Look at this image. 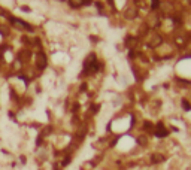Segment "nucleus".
Listing matches in <instances>:
<instances>
[{
    "label": "nucleus",
    "instance_id": "nucleus-5",
    "mask_svg": "<svg viewBox=\"0 0 191 170\" xmlns=\"http://www.w3.org/2000/svg\"><path fill=\"white\" fill-rule=\"evenodd\" d=\"M154 133H155V136H158V137H166L167 134H169V131H167V130L163 127V124H158V127H157V130H155Z\"/></svg>",
    "mask_w": 191,
    "mask_h": 170
},
{
    "label": "nucleus",
    "instance_id": "nucleus-1",
    "mask_svg": "<svg viewBox=\"0 0 191 170\" xmlns=\"http://www.w3.org/2000/svg\"><path fill=\"white\" fill-rule=\"evenodd\" d=\"M100 69V64L97 63V58H95V54H90L84 63V73L85 75H93L95 72H99Z\"/></svg>",
    "mask_w": 191,
    "mask_h": 170
},
{
    "label": "nucleus",
    "instance_id": "nucleus-10",
    "mask_svg": "<svg viewBox=\"0 0 191 170\" xmlns=\"http://www.w3.org/2000/svg\"><path fill=\"white\" fill-rule=\"evenodd\" d=\"M137 142H139L140 146H145V145H146V137H145V136H139V137H137Z\"/></svg>",
    "mask_w": 191,
    "mask_h": 170
},
{
    "label": "nucleus",
    "instance_id": "nucleus-3",
    "mask_svg": "<svg viewBox=\"0 0 191 170\" xmlns=\"http://www.w3.org/2000/svg\"><path fill=\"white\" fill-rule=\"evenodd\" d=\"M67 2L70 3V6H73V8H81L84 5H91L93 3L91 0H67Z\"/></svg>",
    "mask_w": 191,
    "mask_h": 170
},
{
    "label": "nucleus",
    "instance_id": "nucleus-8",
    "mask_svg": "<svg viewBox=\"0 0 191 170\" xmlns=\"http://www.w3.org/2000/svg\"><path fill=\"white\" fill-rule=\"evenodd\" d=\"M158 16H155V15H152L151 18H148V26L149 27H157L158 26Z\"/></svg>",
    "mask_w": 191,
    "mask_h": 170
},
{
    "label": "nucleus",
    "instance_id": "nucleus-13",
    "mask_svg": "<svg viewBox=\"0 0 191 170\" xmlns=\"http://www.w3.org/2000/svg\"><path fill=\"white\" fill-rule=\"evenodd\" d=\"M21 9H22L24 12H30V8H27V6H22Z\"/></svg>",
    "mask_w": 191,
    "mask_h": 170
},
{
    "label": "nucleus",
    "instance_id": "nucleus-2",
    "mask_svg": "<svg viewBox=\"0 0 191 170\" xmlns=\"http://www.w3.org/2000/svg\"><path fill=\"white\" fill-rule=\"evenodd\" d=\"M9 19L14 22V24H18V26H21V27H24L26 30H33V27L30 26V24H27L26 21H22V19H19V18H15V16H9Z\"/></svg>",
    "mask_w": 191,
    "mask_h": 170
},
{
    "label": "nucleus",
    "instance_id": "nucleus-4",
    "mask_svg": "<svg viewBox=\"0 0 191 170\" xmlns=\"http://www.w3.org/2000/svg\"><path fill=\"white\" fill-rule=\"evenodd\" d=\"M36 64H37L39 69H45V67H46V55H45L43 52H39V54H37V61H36Z\"/></svg>",
    "mask_w": 191,
    "mask_h": 170
},
{
    "label": "nucleus",
    "instance_id": "nucleus-9",
    "mask_svg": "<svg viewBox=\"0 0 191 170\" xmlns=\"http://www.w3.org/2000/svg\"><path fill=\"white\" fill-rule=\"evenodd\" d=\"M136 14H137V11H136L134 8H130V9H127V11H126V18L133 19V18L136 16Z\"/></svg>",
    "mask_w": 191,
    "mask_h": 170
},
{
    "label": "nucleus",
    "instance_id": "nucleus-6",
    "mask_svg": "<svg viewBox=\"0 0 191 170\" xmlns=\"http://www.w3.org/2000/svg\"><path fill=\"white\" fill-rule=\"evenodd\" d=\"M151 161L154 163V164H157V163H163L164 161V155H161V154H152L151 155Z\"/></svg>",
    "mask_w": 191,
    "mask_h": 170
},
{
    "label": "nucleus",
    "instance_id": "nucleus-11",
    "mask_svg": "<svg viewBox=\"0 0 191 170\" xmlns=\"http://www.w3.org/2000/svg\"><path fill=\"white\" fill-rule=\"evenodd\" d=\"M160 6V0H152V5H151V9L152 11H155L157 8Z\"/></svg>",
    "mask_w": 191,
    "mask_h": 170
},
{
    "label": "nucleus",
    "instance_id": "nucleus-7",
    "mask_svg": "<svg viewBox=\"0 0 191 170\" xmlns=\"http://www.w3.org/2000/svg\"><path fill=\"white\" fill-rule=\"evenodd\" d=\"M161 43V37L158 36V34H151V42H149V45L151 46H157V45H160Z\"/></svg>",
    "mask_w": 191,
    "mask_h": 170
},
{
    "label": "nucleus",
    "instance_id": "nucleus-12",
    "mask_svg": "<svg viewBox=\"0 0 191 170\" xmlns=\"http://www.w3.org/2000/svg\"><path fill=\"white\" fill-rule=\"evenodd\" d=\"M182 108H184L185 110H190V109H191V106H190V103H188L187 100H182Z\"/></svg>",
    "mask_w": 191,
    "mask_h": 170
}]
</instances>
